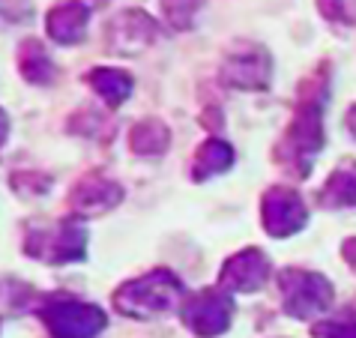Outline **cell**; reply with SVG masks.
Instances as JSON below:
<instances>
[{"mask_svg":"<svg viewBox=\"0 0 356 338\" xmlns=\"http://www.w3.org/2000/svg\"><path fill=\"white\" fill-rule=\"evenodd\" d=\"M348 129H350V135L356 138V105L350 108V114H348Z\"/></svg>","mask_w":356,"mask_h":338,"instance_id":"obj_21","label":"cell"},{"mask_svg":"<svg viewBox=\"0 0 356 338\" xmlns=\"http://www.w3.org/2000/svg\"><path fill=\"white\" fill-rule=\"evenodd\" d=\"M6 129H9V123H6V114L0 111V144L6 141Z\"/></svg>","mask_w":356,"mask_h":338,"instance_id":"obj_22","label":"cell"},{"mask_svg":"<svg viewBox=\"0 0 356 338\" xmlns=\"http://www.w3.org/2000/svg\"><path fill=\"white\" fill-rule=\"evenodd\" d=\"M90 87L105 99V105H123L132 93V78L120 72V69H93L90 72Z\"/></svg>","mask_w":356,"mask_h":338,"instance_id":"obj_14","label":"cell"},{"mask_svg":"<svg viewBox=\"0 0 356 338\" xmlns=\"http://www.w3.org/2000/svg\"><path fill=\"white\" fill-rule=\"evenodd\" d=\"M87 22H90V9L81 0H63L57 3L45 18V31L54 42L60 45H75L81 42L87 33Z\"/></svg>","mask_w":356,"mask_h":338,"instance_id":"obj_11","label":"cell"},{"mask_svg":"<svg viewBox=\"0 0 356 338\" xmlns=\"http://www.w3.org/2000/svg\"><path fill=\"white\" fill-rule=\"evenodd\" d=\"M312 93H305L300 99V108H296V117L284 135V141L279 147V159L284 165L296 168V174L305 177L309 174V162L312 156L321 150L323 144V102H326V84L318 90V81L312 78Z\"/></svg>","mask_w":356,"mask_h":338,"instance_id":"obj_1","label":"cell"},{"mask_svg":"<svg viewBox=\"0 0 356 338\" xmlns=\"http://www.w3.org/2000/svg\"><path fill=\"white\" fill-rule=\"evenodd\" d=\"M321 201L326 207H356V165L348 162L326 180Z\"/></svg>","mask_w":356,"mask_h":338,"instance_id":"obj_15","label":"cell"},{"mask_svg":"<svg viewBox=\"0 0 356 338\" xmlns=\"http://www.w3.org/2000/svg\"><path fill=\"white\" fill-rule=\"evenodd\" d=\"M231 317H234V303H231V296H227L222 287L197 291L183 305L186 326H189L195 335H201V338L222 335L227 326H231Z\"/></svg>","mask_w":356,"mask_h":338,"instance_id":"obj_5","label":"cell"},{"mask_svg":"<svg viewBox=\"0 0 356 338\" xmlns=\"http://www.w3.org/2000/svg\"><path fill=\"white\" fill-rule=\"evenodd\" d=\"M129 144L135 153H147V156H156L162 153L168 144H171V132L162 120H141L132 132H129Z\"/></svg>","mask_w":356,"mask_h":338,"instance_id":"obj_17","label":"cell"},{"mask_svg":"<svg viewBox=\"0 0 356 338\" xmlns=\"http://www.w3.org/2000/svg\"><path fill=\"white\" fill-rule=\"evenodd\" d=\"M264 227L270 236H291L305 225L309 210H305L302 198L293 192V188H270L264 195Z\"/></svg>","mask_w":356,"mask_h":338,"instance_id":"obj_7","label":"cell"},{"mask_svg":"<svg viewBox=\"0 0 356 338\" xmlns=\"http://www.w3.org/2000/svg\"><path fill=\"white\" fill-rule=\"evenodd\" d=\"M72 207L78 213L84 216H93V213H105L111 210V207H117L123 201V188L111 183V180H102V177H87V180H81L75 188H72Z\"/></svg>","mask_w":356,"mask_h":338,"instance_id":"obj_12","label":"cell"},{"mask_svg":"<svg viewBox=\"0 0 356 338\" xmlns=\"http://www.w3.org/2000/svg\"><path fill=\"white\" fill-rule=\"evenodd\" d=\"M321 338H356V312H341L314 326Z\"/></svg>","mask_w":356,"mask_h":338,"instance_id":"obj_18","label":"cell"},{"mask_svg":"<svg viewBox=\"0 0 356 338\" xmlns=\"http://www.w3.org/2000/svg\"><path fill=\"white\" fill-rule=\"evenodd\" d=\"M231 165H234L231 144H225V141H219V138H213V141L201 144V150H197L195 165H192L195 168L192 177H195V180H207V177H213V174L227 171Z\"/></svg>","mask_w":356,"mask_h":338,"instance_id":"obj_13","label":"cell"},{"mask_svg":"<svg viewBox=\"0 0 356 338\" xmlns=\"http://www.w3.org/2000/svg\"><path fill=\"white\" fill-rule=\"evenodd\" d=\"M279 287H282L284 308H288V314H293V317L321 314L332 303L330 282L309 270H284L279 275Z\"/></svg>","mask_w":356,"mask_h":338,"instance_id":"obj_4","label":"cell"},{"mask_svg":"<svg viewBox=\"0 0 356 338\" xmlns=\"http://www.w3.org/2000/svg\"><path fill=\"white\" fill-rule=\"evenodd\" d=\"M270 278V261L261 248H245V252L234 255L219 273V287L222 291H243L254 293L261 291Z\"/></svg>","mask_w":356,"mask_h":338,"instance_id":"obj_9","label":"cell"},{"mask_svg":"<svg viewBox=\"0 0 356 338\" xmlns=\"http://www.w3.org/2000/svg\"><path fill=\"white\" fill-rule=\"evenodd\" d=\"M201 3H204V0H162L165 18L174 27H180V31H186V27L192 24V18H195L197 9H201Z\"/></svg>","mask_w":356,"mask_h":338,"instance_id":"obj_19","label":"cell"},{"mask_svg":"<svg viewBox=\"0 0 356 338\" xmlns=\"http://www.w3.org/2000/svg\"><path fill=\"white\" fill-rule=\"evenodd\" d=\"M54 338H96L105 330V312L78 300H54L42 312Z\"/></svg>","mask_w":356,"mask_h":338,"instance_id":"obj_6","label":"cell"},{"mask_svg":"<svg viewBox=\"0 0 356 338\" xmlns=\"http://www.w3.org/2000/svg\"><path fill=\"white\" fill-rule=\"evenodd\" d=\"M318 9L335 24H356V0H318Z\"/></svg>","mask_w":356,"mask_h":338,"instance_id":"obj_20","label":"cell"},{"mask_svg":"<svg viewBox=\"0 0 356 338\" xmlns=\"http://www.w3.org/2000/svg\"><path fill=\"white\" fill-rule=\"evenodd\" d=\"M153 39H156V22L147 13H141V9H129L120 18H114L111 31H108V45H111V51H120V54L141 51Z\"/></svg>","mask_w":356,"mask_h":338,"instance_id":"obj_10","label":"cell"},{"mask_svg":"<svg viewBox=\"0 0 356 338\" xmlns=\"http://www.w3.org/2000/svg\"><path fill=\"white\" fill-rule=\"evenodd\" d=\"M84 246H87L84 225L75 222V218H63L54 227L33 231L24 243V252L48 264H72L84 257Z\"/></svg>","mask_w":356,"mask_h":338,"instance_id":"obj_3","label":"cell"},{"mask_svg":"<svg viewBox=\"0 0 356 338\" xmlns=\"http://www.w3.org/2000/svg\"><path fill=\"white\" fill-rule=\"evenodd\" d=\"M180 296H183V284L177 282L174 273L153 270L150 275L123 284L114 293V305L129 317H159L177 308Z\"/></svg>","mask_w":356,"mask_h":338,"instance_id":"obj_2","label":"cell"},{"mask_svg":"<svg viewBox=\"0 0 356 338\" xmlns=\"http://www.w3.org/2000/svg\"><path fill=\"white\" fill-rule=\"evenodd\" d=\"M222 81L236 90H264L270 84V54L258 45L236 48L222 66Z\"/></svg>","mask_w":356,"mask_h":338,"instance_id":"obj_8","label":"cell"},{"mask_svg":"<svg viewBox=\"0 0 356 338\" xmlns=\"http://www.w3.org/2000/svg\"><path fill=\"white\" fill-rule=\"evenodd\" d=\"M18 63H22V75L27 78V81H33V84H48L54 78L51 57H48V51L36 42V39H27V42L22 45Z\"/></svg>","mask_w":356,"mask_h":338,"instance_id":"obj_16","label":"cell"}]
</instances>
